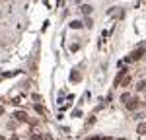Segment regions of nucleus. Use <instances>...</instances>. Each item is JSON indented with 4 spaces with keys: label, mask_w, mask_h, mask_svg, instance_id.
I'll return each instance as SVG.
<instances>
[{
    "label": "nucleus",
    "mask_w": 146,
    "mask_h": 140,
    "mask_svg": "<svg viewBox=\"0 0 146 140\" xmlns=\"http://www.w3.org/2000/svg\"><path fill=\"white\" fill-rule=\"evenodd\" d=\"M142 55H144V47H140V49H136L135 53H133L131 57L127 58V62H129V60H136V58H140V57H142Z\"/></svg>",
    "instance_id": "nucleus-2"
},
{
    "label": "nucleus",
    "mask_w": 146,
    "mask_h": 140,
    "mask_svg": "<svg viewBox=\"0 0 146 140\" xmlns=\"http://www.w3.org/2000/svg\"><path fill=\"white\" fill-rule=\"evenodd\" d=\"M2 113H4V107H0V115H2Z\"/></svg>",
    "instance_id": "nucleus-14"
},
{
    "label": "nucleus",
    "mask_w": 146,
    "mask_h": 140,
    "mask_svg": "<svg viewBox=\"0 0 146 140\" xmlns=\"http://www.w3.org/2000/svg\"><path fill=\"white\" fill-rule=\"evenodd\" d=\"M43 140H53V138H51L49 134H45V136H43Z\"/></svg>",
    "instance_id": "nucleus-13"
},
{
    "label": "nucleus",
    "mask_w": 146,
    "mask_h": 140,
    "mask_svg": "<svg viewBox=\"0 0 146 140\" xmlns=\"http://www.w3.org/2000/svg\"><path fill=\"white\" fill-rule=\"evenodd\" d=\"M35 111H37L39 115H47V109H45V107H43V105H39V103L35 105Z\"/></svg>",
    "instance_id": "nucleus-5"
},
{
    "label": "nucleus",
    "mask_w": 146,
    "mask_h": 140,
    "mask_svg": "<svg viewBox=\"0 0 146 140\" xmlns=\"http://www.w3.org/2000/svg\"><path fill=\"white\" fill-rule=\"evenodd\" d=\"M121 84H123V86H129V84H131V78H129V76H125V78H123V82H121Z\"/></svg>",
    "instance_id": "nucleus-10"
},
{
    "label": "nucleus",
    "mask_w": 146,
    "mask_h": 140,
    "mask_svg": "<svg viewBox=\"0 0 146 140\" xmlns=\"http://www.w3.org/2000/svg\"><path fill=\"white\" fill-rule=\"evenodd\" d=\"M70 78H72L74 82H78L80 80V74H78V72H72V74H70Z\"/></svg>",
    "instance_id": "nucleus-8"
},
{
    "label": "nucleus",
    "mask_w": 146,
    "mask_h": 140,
    "mask_svg": "<svg viewBox=\"0 0 146 140\" xmlns=\"http://www.w3.org/2000/svg\"><path fill=\"white\" fill-rule=\"evenodd\" d=\"M136 90H146V82H138V86H136Z\"/></svg>",
    "instance_id": "nucleus-9"
},
{
    "label": "nucleus",
    "mask_w": 146,
    "mask_h": 140,
    "mask_svg": "<svg viewBox=\"0 0 146 140\" xmlns=\"http://www.w3.org/2000/svg\"><path fill=\"white\" fill-rule=\"evenodd\" d=\"M70 27H72V29H80V27H82V22L74 20V22H70Z\"/></svg>",
    "instance_id": "nucleus-6"
},
{
    "label": "nucleus",
    "mask_w": 146,
    "mask_h": 140,
    "mask_svg": "<svg viewBox=\"0 0 146 140\" xmlns=\"http://www.w3.org/2000/svg\"><path fill=\"white\" fill-rule=\"evenodd\" d=\"M121 99H123V101H129V99H131V95H129V93H123V95H121Z\"/></svg>",
    "instance_id": "nucleus-11"
},
{
    "label": "nucleus",
    "mask_w": 146,
    "mask_h": 140,
    "mask_svg": "<svg viewBox=\"0 0 146 140\" xmlns=\"http://www.w3.org/2000/svg\"><path fill=\"white\" fill-rule=\"evenodd\" d=\"M136 132H138V134H146V123H140V125L136 127Z\"/></svg>",
    "instance_id": "nucleus-4"
},
{
    "label": "nucleus",
    "mask_w": 146,
    "mask_h": 140,
    "mask_svg": "<svg viewBox=\"0 0 146 140\" xmlns=\"http://www.w3.org/2000/svg\"><path fill=\"white\" fill-rule=\"evenodd\" d=\"M80 10L84 12V14H90V12H92V6H88V4H84V6H80Z\"/></svg>",
    "instance_id": "nucleus-7"
},
{
    "label": "nucleus",
    "mask_w": 146,
    "mask_h": 140,
    "mask_svg": "<svg viewBox=\"0 0 146 140\" xmlns=\"http://www.w3.org/2000/svg\"><path fill=\"white\" fill-rule=\"evenodd\" d=\"M138 105H140V101H138L136 97H131V99L127 101V107H129L131 111H135V109H138Z\"/></svg>",
    "instance_id": "nucleus-3"
},
{
    "label": "nucleus",
    "mask_w": 146,
    "mask_h": 140,
    "mask_svg": "<svg viewBox=\"0 0 146 140\" xmlns=\"http://www.w3.org/2000/svg\"><path fill=\"white\" fill-rule=\"evenodd\" d=\"M14 117H16L20 123H27V121H29V115H27L25 111H16V113H14Z\"/></svg>",
    "instance_id": "nucleus-1"
},
{
    "label": "nucleus",
    "mask_w": 146,
    "mask_h": 140,
    "mask_svg": "<svg viewBox=\"0 0 146 140\" xmlns=\"http://www.w3.org/2000/svg\"><path fill=\"white\" fill-rule=\"evenodd\" d=\"M84 25H86V27H92V25H94V23H92V20H90V18H88V20H86V23H84Z\"/></svg>",
    "instance_id": "nucleus-12"
},
{
    "label": "nucleus",
    "mask_w": 146,
    "mask_h": 140,
    "mask_svg": "<svg viewBox=\"0 0 146 140\" xmlns=\"http://www.w3.org/2000/svg\"><path fill=\"white\" fill-rule=\"evenodd\" d=\"M0 140H6V138H4V136H0Z\"/></svg>",
    "instance_id": "nucleus-15"
}]
</instances>
